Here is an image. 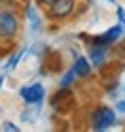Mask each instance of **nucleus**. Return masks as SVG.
Masks as SVG:
<instances>
[{"label":"nucleus","mask_w":125,"mask_h":132,"mask_svg":"<svg viewBox=\"0 0 125 132\" xmlns=\"http://www.w3.org/2000/svg\"><path fill=\"white\" fill-rule=\"evenodd\" d=\"M19 17L13 11H0V40H6V43L15 40L19 34Z\"/></svg>","instance_id":"1"},{"label":"nucleus","mask_w":125,"mask_h":132,"mask_svg":"<svg viewBox=\"0 0 125 132\" xmlns=\"http://www.w3.org/2000/svg\"><path fill=\"white\" fill-rule=\"evenodd\" d=\"M117 121V111L110 106H98L91 113V128L98 132H104Z\"/></svg>","instance_id":"2"},{"label":"nucleus","mask_w":125,"mask_h":132,"mask_svg":"<svg viewBox=\"0 0 125 132\" xmlns=\"http://www.w3.org/2000/svg\"><path fill=\"white\" fill-rule=\"evenodd\" d=\"M76 9V0H55L51 6H47V17L53 21H64Z\"/></svg>","instance_id":"3"},{"label":"nucleus","mask_w":125,"mask_h":132,"mask_svg":"<svg viewBox=\"0 0 125 132\" xmlns=\"http://www.w3.org/2000/svg\"><path fill=\"white\" fill-rule=\"evenodd\" d=\"M19 96H21V100L28 102V104H38V102H43V98H45V87L40 83L23 85L19 89Z\"/></svg>","instance_id":"4"},{"label":"nucleus","mask_w":125,"mask_h":132,"mask_svg":"<svg viewBox=\"0 0 125 132\" xmlns=\"http://www.w3.org/2000/svg\"><path fill=\"white\" fill-rule=\"evenodd\" d=\"M87 57H89V62H91L93 68H104V66L108 64V47L106 45H98V43L89 45Z\"/></svg>","instance_id":"5"},{"label":"nucleus","mask_w":125,"mask_h":132,"mask_svg":"<svg viewBox=\"0 0 125 132\" xmlns=\"http://www.w3.org/2000/svg\"><path fill=\"white\" fill-rule=\"evenodd\" d=\"M121 34H123V23L119 21L117 26H112V28H108L104 34H100V36H95L93 38V43H98V45H106V47H110L112 43H117V40L121 38Z\"/></svg>","instance_id":"6"},{"label":"nucleus","mask_w":125,"mask_h":132,"mask_svg":"<svg viewBox=\"0 0 125 132\" xmlns=\"http://www.w3.org/2000/svg\"><path fill=\"white\" fill-rule=\"evenodd\" d=\"M72 68H74V72L79 75V79H89V77H91V70H93V66H91L89 57L76 55V60H74V64H72Z\"/></svg>","instance_id":"7"},{"label":"nucleus","mask_w":125,"mask_h":132,"mask_svg":"<svg viewBox=\"0 0 125 132\" xmlns=\"http://www.w3.org/2000/svg\"><path fill=\"white\" fill-rule=\"evenodd\" d=\"M26 15H28V19H30V26H32V32H38L40 30V19H38V15H36V9L32 4L26 6Z\"/></svg>","instance_id":"8"},{"label":"nucleus","mask_w":125,"mask_h":132,"mask_svg":"<svg viewBox=\"0 0 125 132\" xmlns=\"http://www.w3.org/2000/svg\"><path fill=\"white\" fill-rule=\"evenodd\" d=\"M76 79H79V75L74 72V68L66 70V72H64V77L60 79V87H62V89H68V87H70V85H72Z\"/></svg>","instance_id":"9"},{"label":"nucleus","mask_w":125,"mask_h":132,"mask_svg":"<svg viewBox=\"0 0 125 132\" xmlns=\"http://www.w3.org/2000/svg\"><path fill=\"white\" fill-rule=\"evenodd\" d=\"M23 53H26V51H23V49H21V51H17V53H13V55L9 57V62L4 64V70H13L15 66L19 64V60H21V57H23Z\"/></svg>","instance_id":"10"},{"label":"nucleus","mask_w":125,"mask_h":132,"mask_svg":"<svg viewBox=\"0 0 125 132\" xmlns=\"http://www.w3.org/2000/svg\"><path fill=\"white\" fill-rule=\"evenodd\" d=\"M2 130H4V132H19V128L15 126L13 121H4V123H2Z\"/></svg>","instance_id":"11"},{"label":"nucleus","mask_w":125,"mask_h":132,"mask_svg":"<svg viewBox=\"0 0 125 132\" xmlns=\"http://www.w3.org/2000/svg\"><path fill=\"white\" fill-rule=\"evenodd\" d=\"M117 17H119V21L125 26V9H123V6H119V9H117Z\"/></svg>","instance_id":"12"},{"label":"nucleus","mask_w":125,"mask_h":132,"mask_svg":"<svg viewBox=\"0 0 125 132\" xmlns=\"http://www.w3.org/2000/svg\"><path fill=\"white\" fill-rule=\"evenodd\" d=\"M53 2H55V0H38V4H40V6H51Z\"/></svg>","instance_id":"13"},{"label":"nucleus","mask_w":125,"mask_h":132,"mask_svg":"<svg viewBox=\"0 0 125 132\" xmlns=\"http://www.w3.org/2000/svg\"><path fill=\"white\" fill-rule=\"evenodd\" d=\"M117 111H121V113H125V100H121V102H117Z\"/></svg>","instance_id":"14"},{"label":"nucleus","mask_w":125,"mask_h":132,"mask_svg":"<svg viewBox=\"0 0 125 132\" xmlns=\"http://www.w3.org/2000/svg\"><path fill=\"white\" fill-rule=\"evenodd\" d=\"M2 83H4V75H0V87H2Z\"/></svg>","instance_id":"15"},{"label":"nucleus","mask_w":125,"mask_h":132,"mask_svg":"<svg viewBox=\"0 0 125 132\" xmlns=\"http://www.w3.org/2000/svg\"><path fill=\"white\" fill-rule=\"evenodd\" d=\"M0 55H2V49H0Z\"/></svg>","instance_id":"16"},{"label":"nucleus","mask_w":125,"mask_h":132,"mask_svg":"<svg viewBox=\"0 0 125 132\" xmlns=\"http://www.w3.org/2000/svg\"><path fill=\"white\" fill-rule=\"evenodd\" d=\"M108 2H114V0H108Z\"/></svg>","instance_id":"17"},{"label":"nucleus","mask_w":125,"mask_h":132,"mask_svg":"<svg viewBox=\"0 0 125 132\" xmlns=\"http://www.w3.org/2000/svg\"><path fill=\"white\" fill-rule=\"evenodd\" d=\"M87 2H93V0H87Z\"/></svg>","instance_id":"18"}]
</instances>
